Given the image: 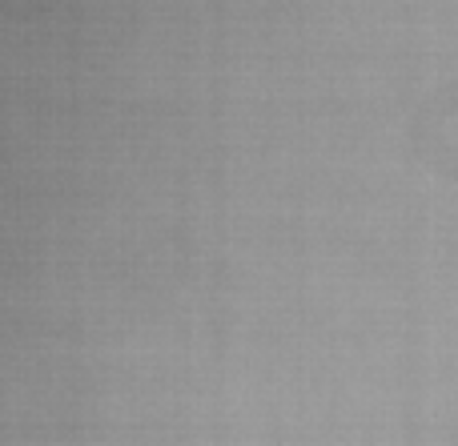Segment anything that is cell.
Returning a JSON list of instances; mask_svg holds the SVG:
<instances>
[{"instance_id": "7a4b0ae2", "label": "cell", "mask_w": 458, "mask_h": 446, "mask_svg": "<svg viewBox=\"0 0 458 446\" xmlns=\"http://www.w3.org/2000/svg\"><path fill=\"white\" fill-rule=\"evenodd\" d=\"M45 4H53V0H0V8L8 16H37Z\"/></svg>"}, {"instance_id": "6da1fadb", "label": "cell", "mask_w": 458, "mask_h": 446, "mask_svg": "<svg viewBox=\"0 0 458 446\" xmlns=\"http://www.w3.org/2000/svg\"><path fill=\"white\" fill-rule=\"evenodd\" d=\"M414 145H419L422 161L446 177H458V101H435L422 109L419 125H414Z\"/></svg>"}]
</instances>
